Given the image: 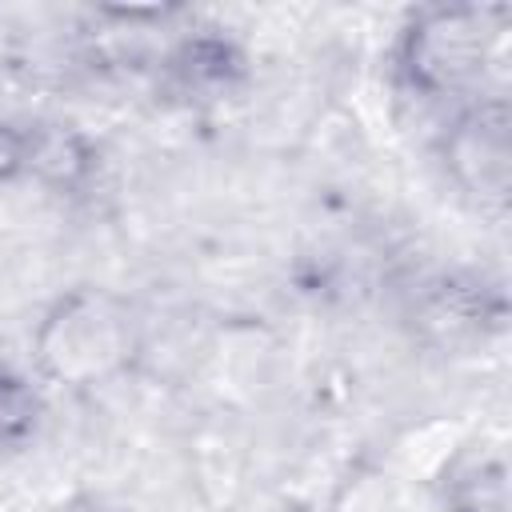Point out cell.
Instances as JSON below:
<instances>
[{
  "label": "cell",
  "instance_id": "cell-1",
  "mask_svg": "<svg viewBox=\"0 0 512 512\" xmlns=\"http://www.w3.org/2000/svg\"><path fill=\"white\" fill-rule=\"evenodd\" d=\"M144 356V320L136 304L104 284H76L60 292L32 328L36 376L88 392L128 376Z\"/></svg>",
  "mask_w": 512,
  "mask_h": 512
},
{
  "label": "cell",
  "instance_id": "cell-2",
  "mask_svg": "<svg viewBox=\"0 0 512 512\" xmlns=\"http://www.w3.org/2000/svg\"><path fill=\"white\" fill-rule=\"evenodd\" d=\"M508 8L500 4H424L396 36V76L424 100L472 96L500 44Z\"/></svg>",
  "mask_w": 512,
  "mask_h": 512
},
{
  "label": "cell",
  "instance_id": "cell-3",
  "mask_svg": "<svg viewBox=\"0 0 512 512\" xmlns=\"http://www.w3.org/2000/svg\"><path fill=\"white\" fill-rule=\"evenodd\" d=\"M448 180L480 212H504L512 192V112L504 96H472L440 136Z\"/></svg>",
  "mask_w": 512,
  "mask_h": 512
},
{
  "label": "cell",
  "instance_id": "cell-4",
  "mask_svg": "<svg viewBox=\"0 0 512 512\" xmlns=\"http://www.w3.org/2000/svg\"><path fill=\"white\" fill-rule=\"evenodd\" d=\"M412 324L420 340H428L432 348L456 352V348L480 344L504 324V300L476 280L448 276V280L428 284V292H420L412 308Z\"/></svg>",
  "mask_w": 512,
  "mask_h": 512
},
{
  "label": "cell",
  "instance_id": "cell-5",
  "mask_svg": "<svg viewBox=\"0 0 512 512\" xmlns=\"http://www.w3.org/2000/svg\"><path fill=\"white\" fill-rule=\"evenodd\" d=\"M244 52L236 40H228L220 28H200L188 32L172 52H168V80L180 96H224L244 80Z\"/></svg>",
  "mask_w": 512,
  "mask_h": 512
},
{
  "label": "cell",
  "instance_id": "cell-6",
  "mask_svg": "<svg viewBox=\"0 0 512 512\" xmlns=\"http://www.w3.org/2000/svg\"><path fill=\"white\" fill-rule=\"evenodd\" d=\"M444 512H508V464L500 452L456 448L440 468Z\"/></svg>",
  "mask_w": 512,
  "mask_h": 512
},
{
  "label": "cell",
  "instance_id": "cell-7",
  "mask_svg": "<svg viewBox=\"0 0 512 512\" xmlns=\"http://www.w3.org/2000/svg\"><path fill=\"white\" fill-rule=\"evenodd\" d=\"M96 152L76 128H28V172L56 188V192H76L88 184Z\"/></svg>",
  "mask_w": 512,
  "mask_h": 512
},
{
  "label": "cell",
  "instance_id": "cell-8",
  "mask_svg": "<svg viewBox=\"0 0 512 512\" xmlns=\"http://www.w3.org/2000/svg\"><path fill=\"white\" fill-rule=\"evenodd\" d=\"M40 416H44L40 388L24 372L0 364V448L24 444L40 428Z\"/></svg>",
  "mask_w": 512,
  "mask_h": 512
},
{
  "label": "cell",
  "instance_id": "cell-9",
  "mask_svg": "<svg viewBox=\"0 0 512 512\" xmlns=\"http://www.w3.org/2000/svg\"><path fill=\"white\" fill-rule=\"evenodd\" d=\"M332 512H400L392 472L376 460L352 464L332 492Z\"/></svg>",
  "mask_w": 512,
  "mask_h": 512
},
{
  "label": "cell",
  "instance_id": "cell-10",
  "mask_svg": "<svg viewBox=\"0 0 512 512\" xmlns=\"http://www.w3.org/2000/svg\"><path fill=\"white\" fill-rule=\"evenodd\" d=\"M28 172V128L0 120V188Z\"/></svg>",
  "mask_w": 512,
  "mask_h": 512
},
{
  "label": "cell",
  "instance_id": "cell-11",
  "mask_svg": "<svg viewBox=\"0 0 512 512\" xmlns=\"http://www.w3.org/2000/svg\"><path fill=\"white\" fill-rule=\"evenodd\" d=\"M64 512H132L128 504H116V500H108V496H76V500H68V508Z\"/></svg>",
  "mask_w": 512,
  "mask_h": 512
}]
</instances>
